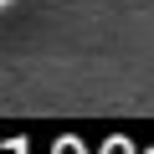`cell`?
<instances>
[{"mask_svg":"<svg viewBox=\"0 0 154 154\" xmlns=\"http://www.w3.org/2000/svg\"><path fill=\"white\" fill-rule=\"evenodd\" d=\"M0 5H11V0H0Z\"/></svg>","mask_w":154,"mask_h":154,"instance_id":"1","label":"cell"}]
</instances>
